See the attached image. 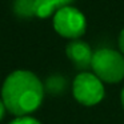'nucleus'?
I'll return each mask as SVG.
<instances>
[{
  "label": "nucleus",
  "instance_id": "nucleus-3",
  "mask_svg": "<svg viewBox=\"0 0 124 124\" xmlns=\"http://www.w3.org/2000/svg\"><path fill=\"white\" fill-rule=\"evenodd\" d=\"M72 92L80 104L95 105L104 97V85L95 73L80 72L73 80Z\"/></svg>",
  "mask_w": 124,
  "mask_h": 124
},
{
  "label": "nucleus",
  "instance_id": "nucleus-5",
  "mask_svg": "<svg viewBox=\"0 0 124 124\" xmlns=\"http://www.w3.org/2000/svg\"><path fill=\"white\" fill-rule=\"evenodd\" d=\"M65 52H67V56L70 57V60L76 65V68L87 70L88 67H91L93 52L87 43L81 40H75L67 46Z\"/></svg>",
  "mask_w": 124,
  "mask_h": 124
},
{
  "label": "nucleus",
  "instance_id": "nucleus-11",
  "mask_svg": "<svg viewBox=\"0 0 124 124\" xmlns=\"http://www.w3.org/2000/svg\"><path fill=\"white\" fill-rule=\"evenodd\" d=\"M119 48H120V51L124 54V28L120 32V35H119Z\"/></svg>",
  "mask_w": 124,
  "mask_h": 124
},
{
  "label": "nucleus",
  "instance_id": "nucleus-7",
  "mask_svg": "<svg viewBox=\"0 0 124 124\" xmlns=\"http://www.w3.org/2000/svg\"><path fill=\"white\" fill-rule=\"evenodd\" d=\"M56 9L54 8L51 3H49V0H38V3H36V8H35V15L39 17H48L51 16Z\"/></svg>",
  "mask_w": 124,
  "mask_h": 124
},
{
  "label": "nucleus",
  "instance_id": "nucleus-2",
  "mask_svg": "<svg viewBox=\"0 0 124 124\" xmlns=\"http://www.w3.org/2000/svg\"><path fill=\"white\" fill-rule=\"evenodd\" d=\"M92 70L105 83H119L124 79V56L111 48H101L93 52Z\"/></svg>",
  "mask_w": 124,
  "mask_h": 124
},
{
  "label": "nucleus",
  "instance_id": "nucleus-9",
  "mask_svg": "<svg viewBox=\"0 0 124 124\" xmlns=\"http://www.w3.org/2000/svg\"><path fill=\"white\" fill-rule=\"evenodd\" d=\"M9 124H40V121H38L33 117H30V116H22V117L12 120Z\"/></svg>",
  "mask_w": 124,
  "mask_h": 124
},
{
  "label": "nucleus",
  "instance_id": "nucleus-1",
  "mask_svg": "<svg viewBox=\"0 0 124 124\" xmlns=\"http://www.w3.org/2000/svg\"><path fill=\"white\" fill-rule=\"evenodd\" d=\"M1 96L6 109L22 117L40 107L44 88L38 76L32 72L15 71L4 81Z\"/></svg>",
  "mask_w": 124,
  "mask_h": 124
},
{
  "label": "nucleus",
  "instance_id": "nucleus-13",
  "mask_svg": "<svg viewBox=\"0 0 124 124\" xmlns=\"http://www.w3.org/2000/svg\"><path fill=\"white\" fill-rule=\"evenodd\" d=\"M121 104H123V108H124V88L121 91Z\"/></svg>",
  "mask_w": 124,
  "mask_h": 124
},
{
  "label": "nucleus",
  "instance_id": "nucleus-4",
  "mask_svg": "<svg viewBox=\"0 0 124 124\" xmlns=\"http://www.w3.org/2000/svg\"><path fill=\"white\" fill-rule=\"evenodd\" d=\"M54 27L56 32L64 38L78 39L85 32L87 22L78 8L67 6L56 11L54 16Z\"/></svg>",
  "mask_w": 124,
  "mask_h": 124
},
{
  "label": "nucleus",
  "instance_id": "nucleus-12",
  "mask_svg": "<svg viewBox=\"0 0 124 124\" xmlns=\"http://www.w3.org/2000/svg\"><path fill=\"white\" fill-rule=\"evenodd\" d=\"M4 112H6V105H4L3 100H0V120L3 119V116H4Z\"/></svg>",
  "mask_w": 124,
  "mask_h": 124
},
{
  "label": "nucleus",
  "instance_id": "nucleus-8",
  "mask_svg": "<svg viewBox=\"0 0 124 124\" xmlns=\"http://www.w3.org/2000/svg\"><path fill=\"white\" fill-rule=\"evenodd\" d=\"M64 88H65V80L63 76L55 75V76H51L47 80V89L49 92H52V93H59Z\"/></svg>",
  "mask_w": 124,
  "mask_h": 124
},
{
  "label": "nucleus",
  "instance_id": "nucleus-10",
  "mask_svg": "<svg viewBox=\"0 0 124 124\" xmlns=\"http://www.w3.org/2000/svg\"><path fill=\"white\" fill-rule=\"evenodd\" d=\"M71 1H73V0H49V3L54 6V8L56 9V11H59L60 8L67 7V4H70Z\"/></svg>",
  "mask_w": 124,
  "mask_h": 124
},
{
  "label": "nucleus",
  "instance_id": "nucleus-6",
  "mask_svg": "<svg viewBox=\"0 0 124 124\" xmlns=\"http://www.w3.org/2000/svg\"><path fill=\"white\" fill-rule=\"evenodd\" d=\"M36 3L38 0H15V12L23 17L33 16Z\"/></svg>",
  "mask_w": 124,
  "mask_h": 124
}]
</instances>
